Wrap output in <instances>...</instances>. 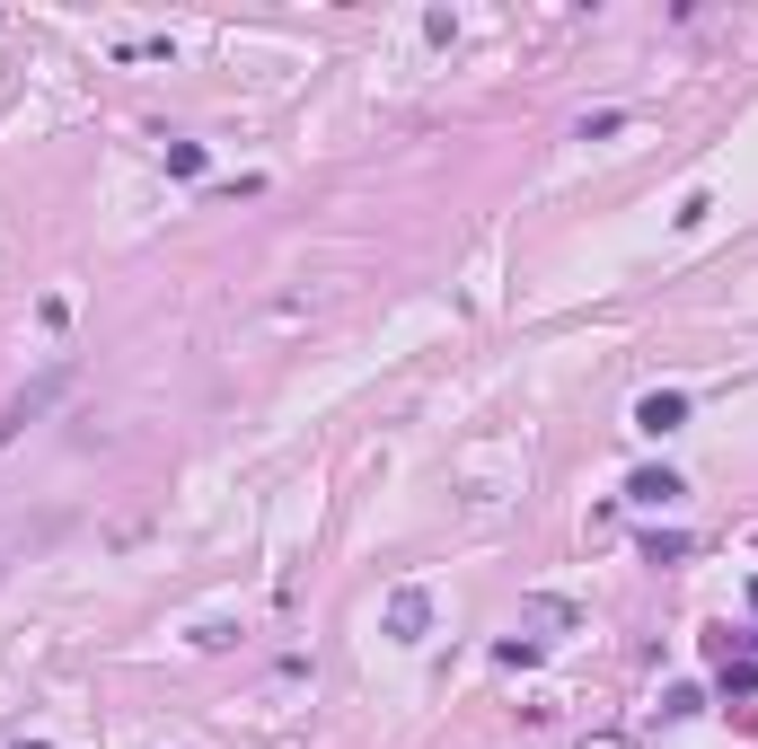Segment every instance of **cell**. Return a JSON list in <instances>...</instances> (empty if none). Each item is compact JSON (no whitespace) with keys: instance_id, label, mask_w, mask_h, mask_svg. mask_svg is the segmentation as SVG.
<instances>
[{"instance_id":"cell-6","label":"cell","mask_w":758,"mask_h":749,"mask_svg":"<svg viewBox=\"0 0 758 749\" xmlns=\"http://www.w3.org/2000/svg\"><path fill=\"white\" fill-rule=\"evenodd\" d=\"M582 749H635V740H627V732H591Z\"/></svg>"},{"instance_id":"cell-2","label":"cell","mask_w":758,"mask_h":749,"mask_svg":"<svg viewBox=\"0 0 758 749\" xmlns=\"http://www.w3.org/2000/svg\"><path fill=\"white\" fill-rule=\"evenodd\" d=\"M424 627H433V591H415V582H406V591L388 599V635H397V644H415Z\"/></svg>"},{"instance_id":"cell-1","label":"cell","mask_w":758,"mask_h":749,"mask_svg":"<svg viewBox=\"0 0 758 749\" xmlns=\"http://www.w3.org/2000/svg\"><path fill=\"white\" fill-rule=\"evenodd\" d=\"M62 388H72V371H44V379H27V388H18L10 405H0V450H10V441H18V432H27L36 415H44V405L62 397Z\"/></svg>"},{"instance_id":"cell-5","label":"cell","mask_w":758,"mask_h":749,"mask_svg":"<svg viewBox=\"0 0 758 749\" xmlns=\"http://www.w3.org/2000/svg\"><path fill=\"white\" fill-rule=\"evenodd\" d=\"M168 168L177 177H203V142H168Z\"/></svg>"},{"instance_id":"cell-4","label":"cell","mask_w":758,"mask_h":749,"mask_svg":"<svg viewBox=\"0 0 758 749\" xmlns=\"http://www.w3.org/2000/svg\"><path fill=\"white\" fill-rule=\"evenodd\" d=\"M627 494H635V503H679V476H670V467H635Z\"/></svg>"},{"instance_id":"cell-3","label":"cell","mask_w":758,"mask_h":749,"mask_svg":"<svg viewBox=\"0 0 758 749\" xmlns=\"http://www.w3.org/2000/svg\"><path fill=\"white\" fill-rule=\"evenodd\" d=\"M679 424H688V397H679V388H653V397L635 405V432H653V441L679 432Z\"/></svg>"}]
</instances>
